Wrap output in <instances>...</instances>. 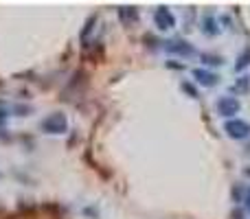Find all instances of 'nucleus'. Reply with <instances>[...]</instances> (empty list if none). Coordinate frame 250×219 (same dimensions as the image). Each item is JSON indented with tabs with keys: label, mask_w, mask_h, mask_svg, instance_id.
<instances>
[{
	"label": "nucleus",
	"mask_w": 250,
	"mask_h": 219,
	"mask_svg": "<svg viewBox=\"0 0 250 219\" xmlns=\"http://www.w3.org/2000/svg\"><path fill=\"white\" fill-rule=\"evenodd\" d=\"M40 127H42V132H46V134H64L66 129H68V119H66L62 112H53V114H48L46 119H42Z\"/></svg>",
	"instance_id": "1"
},
{
	"label": "nucleus",
	"mask_w": 250,
	"mask_h": 219,
	"mask_svg": "<svg viewBox=\"0 0 250 219\" xmlns=\"http://www.w3.org/2000/svg\"><path fill=\"white\" fill-rule=\"evenodd\" d=\"M224 132L229 134L233 140H246L250 136V123H246V120H242V119H230L229 123L224 125Z\"/></svg>",
	"instance_id": "2"
},
{
	"label": "nucleus",
	"mask_w": 250,
	"mask_h": 219,
	"mask_svg": "<svg viewBox=\"0 0 250 219\" xmlns=\"http://www.w3.org/2000/svg\"><path fill=\"white\" fill-rule=\"evenodd\" d=\"M154 24L158 26L160 31H171L173 26H176V16H173L167 7H158L154 11Z\"/></svg>",
	"instance_id": "3"
},
{
	"label": "nucleus",
	"mask_w": 250,
	"mask_h": 219,
	"mask_svg": "<svg viewBox=\"0 0 250 219\" xmlns=\"http://www.w3.org/2000/svg\"><path fill=\"white\" fill-rule=\"evenodd\" d=\"M215 110L220 116L230 119V116H235L239 112V101L235 99V97H222V99L215 103Z\"/></svg>",
	"instance_id": "4"
},
{
	"label": "nucleus",
	"mask_w": 250,
	"mask_h": 219,
	"mask_svg": "<svg viewBox=\"0 0 250 219\" xmlns=\"http://www.w3.org/2000/svg\"><path fill=\"white\" fill-rule=\"evenodd\" d=\"M167 51L173 53V55H182V57L195 55V48L191 46L189 42H182V40H173V42H167Z\"/></svg>",
	"instance_id": "5"
},
{
	"label": "nucleus",
	"mask_w": 250,
	"mask_h": 219,
	"mask_svg": "<svg viewBox=\"0 0 250 219\" xmlns=\"http://www.w3.org/2000/svg\"><path fill=\"white\" fill-rule=\"evenodd\" d=\"M193 77H195V81H198L200 86H204V88H213L217 83V79H220L215 73H211V70H204V68L193 70Z\"/></svg>",
	"instance_id": "6"
},
{
	"label": "nucleus",
	"mask_w": 250,
	"mask_h": 219,
	"mask_svg": "<svg viewBox=\"0 0 250 219\" xmlns=\"http://www.w3.org/2000/svg\"><path fill=\"white\" fill-rule=\"evenodd\" d=\"M119 18L123 22H129V20H136L138 18V11L134 7H119Z\"/></svg>",
	"instance_id": "7"
},
{
	"label": "nucleus",
	"mask_w": 250,
	"mask_h": 219,
	"mask_svg": "<svg viewBox=\"0 0 250 219\" xmlns=\"http://www.w3.org/2000/svg\"><path fill=\"white\" fill-rule=\"evenodd\" d=\"M202 33H207V35H215V33H217L215 20H213L211 16H207V18L202 20Z\"/></svg>",
	"instance_id": "8"
},
{
	"label": "nucleus",
	"mask_w": 250,
	"mask_h": 219,
	"mask_svg": "<svg viewBox=\"0 0 250 219\" xmlns=\"http://www.w3.org/2000/svg\"><path fill=\"white\" fill-rule=\"evenodd\" d=\"M246 66H250V48H246V51H244L242 55L237 57V64H235V70L239 73V70H244Z\"/></svg>",
	"instance_id": "9"
},
{
	"label": "nucleus",
	"mask_w": 250,
	"mask_h": 219,
	"mask_svg": "<svg viewBox=\"0 0 250 219\" xmlns=\"http://www.w3.org/2000/svg\"><path fill=\"white\" fill-rule=\"evenodd\" d=\"M248 88H250V77H242V81L235 83V90H239V92H246Z\"/></svg>",
	"instance_id": "10"
},
{
	"label": "nucleus",
	"mask_w": 250,
	"mask_h": 219,
	"mask_svg": "<svg viewBox=\"0 0 250 219\" xmlns=\"http://www.w3.org/2000/svg\"><path fill=\"white\" fill-rule=\"evenodd\" d=\"M182 90H185V92H189L191 97H198V92H195V88L191 86V83H182Z\"/></svg>",
	"instance_id": "11"
},
{
	"label": "nucleus",
	"mask_w": 250,
	"mask_h": 219,
	"mask_svg": "<svg viewBox=\"0 0 250 219\" xmlns=\"http://www.w3.org/2000/svg\"><path fill=\"white\" fill-rule=\"evenodd\" d=\"M204 61H208V64H222V57H213V55H204Z\"/></svg>",
	"instance_id": "12"
},
{
	"label": "nucleus",
	"mask_w": 250,
	"mask_h": 219,
	"mask_svg": "<svg viewBox=\"0 0 250 219\" xmlns=\"http://www.w3.org/2000/svg\"><path fill=\"white\" fill-rule=\"evenodd\" d=\"M246 206H248V211H250V189H248V195H246Z\"/></svg>",
	"instance_id": "13"
}]
</instances>
